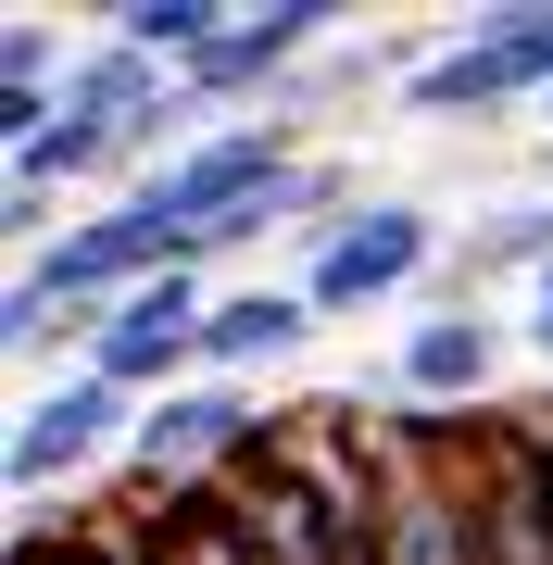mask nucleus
I'll use <instances>...</instances> for the list:
<instances>
[{
    "label": "nucleus",
    "mask_w": 553,
    "mask_h": 565,
    "mask_svg": "<svg viewBox=\"0 0 553 565\" xmlns=\"http://www.w3.org/2000/svg\"><path fill=\"white\" fill-rule=\"evenodd\" d=\"M265 440H277V403H252L240 377H189V390H164V403H139L126 478H164V490H189V478H240Z\"/></svg>",
    "instance_id": "f257e3e1"
},
{
    "label": "nucleus",
    "mask_w": 553,
    "mask_h": 565,
    "mask_svg": "<svg viewBox=\"0 0 553 565\" xmlns=\"http://www.w3.org/2000/svg\"><path fill=\"white\" fill-rule=\"evenodd\" d=\"M126 440H139V403H126L114 377H88V364H76L63 390H39V403L13 415V452H0V478H13V503H51V490L76 503V478H88L102 452H126Z\"/></svg>",
    "instance_id": "f03ea898"
},
{
    "label": "nucleus",
    "mask_w": 553,
    "mask_h": 565,
    "mask_svg": "<svg viewBox=\"0 0 553 565\" xmlns=\"http://www.w3.org/2000/svg\"><path fill=\"white\" fill-rule=\"evenodd\" d=\"M415 277H440V214H428V202H365L352 226L315 239L302 302H315V315H377V302H403Z\"/></svg>",
    "instance_id": "7ed1b4c3"
},
{
    "label": "nucleus",
    "mask_w": 553,
    "mask_h": 565,
    "mask_svg": "<svg viewBox=\"0 0 553 565\" xmlns=\"http://www.w3.org/2000/svg\"><path fill=\"white\" fill-rule=\"evenodd\" d=\"M202 315H214L202 277H151V289H126V302L102 315V340H88V377H114L126 403H164V390H189V377H202Z\"/></svg>",
    "instance_id": "20e7f679"
},
{
    "label": "nucleus",
    "mask_w": 553,
    "mask_h": 565,
    "mask_svg": "<svg viewBox=\"0 0 553 565\" xmlns=\"http://www.w3.org/2000/svg\"><path fill=\"white\" fill-rule=\"evenodd\" d=\"M328 39H340V0H240V25H226V39H214L202 63H189L177 88H189L202 114L277 102V88H289V63H315Z\"/></svg>",
    "instance_id": "39448f33"
},
{
    "label": "nucleus",
    "mask_w": 553,
    "mask_h": 565,
    "mask_svg": "<svg viewBox=\"0 0 553 565\" xmlns=\"http://www.w3.org/2000/svg\"><path fill=\"white\" fill-rule=\"evenodd\" d=\"M491 377H503V315H478V302L415 315L403 327V364H390V390H403V403H440V415H466Z\"/></svg>",
    "instance_id": "423d86ee"
},
{
    "label": "nucleus",
    "mask_w": 553,
    "mask_h": 565,
    "mask_svg": "<svg viewBox=\"0 0 553 565\" xmlns=\"http://www.w3.org/2000/svg\"><path fill=\"white\" fill-rule=\"evenodd\" d=\"M503 102H541V76H529V51L478 39V25H453L428 63H403V114L415 126H466V114H503Z\"/></svg>",
    "instance_id": "0eeeda50"
},
{
    "label": "nucleus",
    "mask_w": 553,
    "mask_h": 565,
    "mask_svg": "<svg viewBox=\"0 0 553 565\" xmlns=\"http://www.w3.org/2000/svg\"><path fill=\"white\" fill-rule=\"evenodd\" d=\"M315 327H328V315H315L302 289L252 277V289H226V302L202 315V377H240V390H252V377H265V364H289V352H302Z\"/></svg>",
    "instance_id": "6e6552de"
},
{
    "label": "nucleus",
    "mask_w": 553,
    "mask_h": 565,
    "mask_svg": "<svg viewBox=\"0 0 553 565\" xmlns=\"http://www.w3.org/2000/svg\"><path fill=\"white\" fill-rule=\"evenodd\" d=\"M151 102H177V76H164L139 39H114V25L76 51V76H63V114H88V126H139Z\"/></svg>",
    "instance_id": "1a4fd4ad"
},
{
    "label": "nucleus",
    "mask_w": 553,
    "mask_h": 565,
    "mask_svg": "<svg viewBox=\"0 0 553 565\" xmlns=\"http://www.w3.org/2000/svg\"><path fill=\"white\" fill-rule=\"evenodd\" d=\"M541 264H553V202H503V214H478V226H466V252H453V302H478L491 277L529 289Z\"/></svg>",
    "instance_id": "9d476101"
},
{
    "label": "nucleus",
    "mask_w": 553,
    "mask_h": 565,
    "mask_svg": "<svg viewBox=\"0 0 553 565\" xmlns=\"http://www.w3.org/2000/svg\"><path fill=\"white\" fill-rule=\"evenodd\" d=\"M76 177H114V126H88V114H51L39 139L13 151V189H39V202H63Z\"/></svg>",
    "instance_id": "9b49d317"
},
{
    "label": "nucleus",
    "mask_w": 553,
    "mask_h": 565,
    "mask_svg": "<svg viewBox=\"0 0 553 565\" xmlns=\"http://www.w3.org/2000/svg\"><path fill=\"white\" fill-rule=\"evenodd\" d=\"M0 340H13V352H51V340H76V352H88V340H102V315H63L39 277H13V302H0Z\"/></svg>",
    "instance_id": "f8f14e48"
},
{
    "label": "nucleus",
    "mask_w": 553,
    "mask_h": 565,
    "mask_svg": "<svg viewBox=\"0 0 553 565\" xmlns=\"http://www.w3.org/2000/svg\"><path fill=\"white\" fill-rule=\"evenodd\" d=\"M63 76H76V51H63L39 13H25L13 39H0V88H63Z\"/></svg>",
    "instance_id": "ddd939ff"
},
{
    "label": "nucleus",
    "mask_w": 553,
    "mask_h": 565,
    "mask_svg": "<svg viewBox=\"0 0 553 565\" xmlns=\"http://www.w3.org/2000/svg\"><path fill=\"white\" fill-rule=\"evenodd\" d=\"M515 340H529V352L553 364V264H541V277H529V289H515Z\"/></svg>",
    "instance_id": "4468645a"
},
{
    "label": "nucleus",
    "mask_w": 553,
    "mask_h": 565,
    "mask_svg": "<svg viewBox=\"0 0 553 565\" xmlns=\"http://www.w3.org/2000/svg\"><path fill=\"white\" fill-rule=\"evenodd\" d=\"M541 126H553V102H541Z\"/></svg>",
    "instance_id": "2eb2a0df"
}]
</instances>
